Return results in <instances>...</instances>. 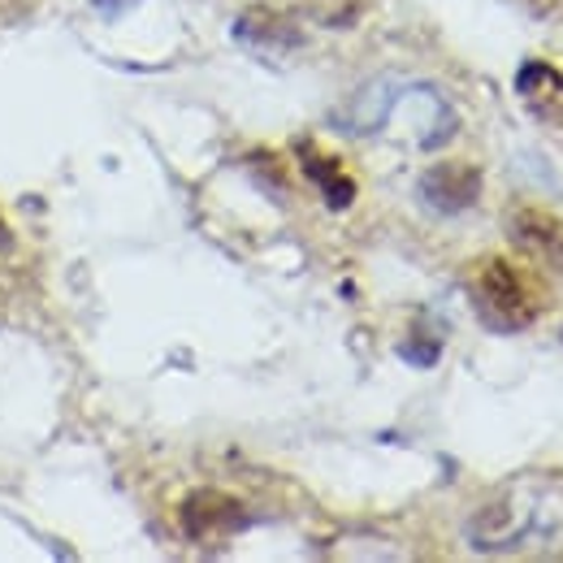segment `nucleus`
<instances>
[{"mask_svg":"<svg viewBox=\"0 0 563 563\" xmlns=\"http://www.w3.org/2000/svg\"><path fill=\"white\" fill-rule=\"evenodd\" d=\"M482 196V169L468 165V161H438L433 169H424L421 178V200L433 212H455L473 209Z\"/></svg>","mask_w":563,"mask_h":563,"instance_id":"3","label":"nucleus"},{"mask_svg":"<svg viewBox=\"0 0 563 563\" xmlns=\"http://www.w3.org/2000/svg\"><path fill=\"white\" fill-rule=\"evenodd\" d=\"M247 507L225 490H191L178 507V525L191 542L212 547V542H225L234 538L239 529H247Z\"/></svg>","mask_w":563,"mask_h":563,"instance_id":"2","label":"nucleus"},{"mask_svg":"<svg viewBox=\"0 0 563 563\" xmlns=\"http://www.w3.org/2000/svg\"><path fill=\"white\" fill-rule=\"evenodd\" d=\"M91 4H96L104 18H122V9H131L135 0H91Z\"/></svg>","mask_w":563,"mask_h":563,"instance_id":"9","label":"nucleus"},{"mask_svg":"<svg viewBox=\"0 0 563 563\" xmlns=\"http://www.w3.org/2000/svg\"><path fill=\"white\" fill-rule=\"evenodd\" d=\"M473 308L477 317L498 330V334H516L525 325H533L538 317V295L529 290L525 274L511 265V261H486L473 278Z\"/></svg>","mask_w":563,"mask_h":563,"instance_id":"1","label":"nucleus"},{"mask_svg":"<svg viewBox=\"0 0 563 563\" xmlns=\"http://www.w3.org/2000/svg\"><path fill=\"white\" fill-rule=\"evenodd\" d=\"M234 40L247 44L252 53H261V57H282V53H290V48L303 44L299 26L290 18L274 13V9H247V13H239Z\"/></svg>","mask_w":563,"mask_h":563,"instance_id":"4","label":"nucleus"},{"mask_svg":"<svg viewBox=\"0 0 563 563\" xmlns=\"http://www.w3.org/2000/svg\"><path fill=\"white\" fill-rule=\"evenodd\" d=\"M399 355L408 364H417V368H433L438 355H442V343L438 339H408V343H399Z\"/></svg>","mask_w":563,"mask_h":563,"instance_id":"8","label":"nucleus"},{"mask_svg":"<svg viewBox=\"0 0 563 563\" xmlns=\"http://www.w3.org/2000/svg\"><path fill=\"white\" fill-rule=\"evenodd\" d=\"M299 165H303V174L317 183V191H321V200H325L330 209H352L355 178L343 169L339 156H325V152H317L312 143H299Z\"/></svg>","mask_w":563,"mask_h":563,"instance_id":"7","label":"nucleus"},{"mask_svg":"<svg viewBox=\"0 0 563 563\" xmlns=\"http://www.w3.org/2000/svg\"><path fill=\"white\" fill-rule=\"evenodd\" d=\"M511 243L542 265H563V221L542 209H520L511 217Z\"/></svg>","mask_w":563,"mask_h":563,"instance_id":"6","label":"nucleus"},{"mask_svg":"<svg viewBox=\"0 0 563 563\" xmlns=\"http://www.w3.org/2000/svg\"><path fill=\"white\" fill-rule=\"evenodd\" d=\"M516 96L525 100V109L533 118H542L547 126L563 131V74L547 62H525L516 74Z\"/></svg>","mask_w":563,"mask_h":563,"instance_id":"5","label":"nucleus"},{"mask_svg":"<svg viewBox=\"0 0 563 563\" xmlns=\"http://www.w3.org/2000/svg\"><path fill=\"white\" fill-rule=\"evenodd\" d=\"M0 247H9V230H4V221H0Z\"/></svg>","mask_w":563,"mask_h":563,"instance_id":"10","label":"nucleus"}]
</instances>
